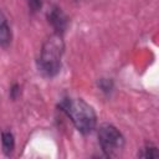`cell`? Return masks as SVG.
<instances>
[{
    "instance_id": "obj_1",
    "label": "cell",
    "mask_w": 159,
    "mask_h": 159,
    "mask_svg": "<svg viewBox=\"0 0 159 159\" xmlns=\"http://www.w3.org/2000/svg\"><path fill=\"white\" fill-rule=\"evenodd\" d=\"M57 107L62 113H65L70 118L75 128L81 134L86 135L96 129L97 114L93 107L84 99L67 96L58 102Z\"/></svg>"
},
{
    "instance_id": "obj_2",
    "label": "cell",
    "mask_w": 159,
    "mask_h": 159,
    "mask_svg": "<svg viewBox=\"0 0 159 159\" xmlns=\"http://www.w3.org/2000/svg\"><path fill=\"white\" fill-rule=\"evenodd\" d=\"M65 52L63 35L51 34L43 42L37 57L36 65L39 72L48 78L57 76L62 66V56Z\"/></svg>"
},
{
    "instance_id": "obj_3",
    "label": "cell",
    "mask_w": 159,
    "mask_h": 159,
    "mask_svg": "<svg viewBox=\"0 0 159 159\" xmlns=\"http://www.w3.org/2000/svg\"><path fill=\"white\" fill-rule=\"evenodd\" d=\"M97 137L104 157L117 158L122 154L125 139L116 125L111 123H102L97 129Z\"/></svg>"
},
{
    "instance_id": "obj_4",
    "label": "cell",
    "mask_w": 159,
    "mask_h": 159,
    "mask_svg": "<svg viewBox=\"0 0 159 159\" xmlns=\"http://www.w3.org/2000/svg\"><path fill=\"white\" fill-rule=\"evenodd\" d=\"M46 19H47V22L53 29V32L58 34V35H63L70 24L68 16L58 5H52L47 10Z\"/></svg>"
},
{
    "instance_id": "obj_5",
    "label": "cell",
    "mask_w": 159,
    "mask_h": 159,
    "mask_svg": "<svg viewBox=\"0 0 159 159\" xmlns=\"http://www.w3.org/2000/svg\"><path fill=\"white\" fill-rule=\"evenodd\" d=\"M12 41V31L7 22V19L2 12H0V46L7 48Z\"/></svg>"
},
{
    "instance_id": "obj_6",
    "label": "cell",
    "mask_w": 159,
    "mask_h": 159,
    "mask_svg": "<svg viewBox=\"0 0 159 159\" xmlns=\"http://www.w3.org/2000/svg\"><path fill=\"white\" fill-rule=\"evenodd\" d=\"M1 149L6 157H10L15 149V137L10 130L1 132Z\"/></svg>"
},
{
    "instance_id": "obj_7",
    "label": "cell",
    "mask_w": 159,
    "mask_h": 159,
    "mask_svg": "<svg viewBox=\"0 0 159 159\" xmlns=\"http://www.w3.org/2000/svg\"><path fill=\"white\" fill-rule=\"evenodd\" d=\"M138 158L143 159H152V158H158L159 157V150L158 147L154 145L153 143H145L139 150H138Z\"/></svg>"
},
{
    "instance_id": "obj_8",
    "label": "cell",
    "mask_w": 159,
    "mask_h": 159,
    "mask_svg": "<svg viewBox=\"0 0 159 159\" xmlns=\"http://www.w3.org/2000/svg\"><path fill=\"white\" fill-rule=\"evenodd\" d=\"M97 86L101 89V92L104 93L106 96H109L113 92V89H114V82H113L112 78H108V77H101V78H98Z\"/></svg>"
},
{
    "instance_id": "obj_9",
    "label": "cell",
    "mask_w": 159,
    "mask_h": 159,
    "mask_svg": "<svg viewBox=\"0 0 159 159\" xmlns=\"http://www.w3.org/2000/svg\"><path fill=\"white\" fill-rule=\"evenodd\" d=\"M21 94V86L19 83H12L10 86V89H9V97L12 99V101H16Z\"/></svg>"
},
{
    "instance_id": "obj_10",
    "label": "cell",
    "mask_w": 159,
    "mask_h": 159,
    "mask_svg": "<svg viewBox=\"0 0 159 159\" xmlns=\"http://www.w3.org/2000/svg\"><path fill=\"white\" fill-rule=\"evenodd\" d=\"M26 2H27V7L31 14L39 12L42 7V0H26Z\"/></svg>"
},
{
    "instance_id": "obj_11",
    "label": "cell",
    "mask_w": 159,
    "mask_h": 159,
    "mask_svg": "<svg viewBox=\"0 0 159 159\" xmlns=\"http://www.w3.org/2000/svg\"><path fill=\"white\" fill-rule=\"evenodd\" d=\"M0 12H1V11H0Z\"/></svg>"
}]
</instances>
